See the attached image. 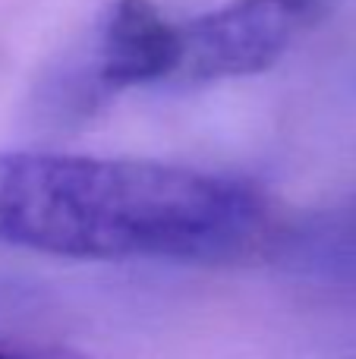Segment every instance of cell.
<instances>
[{
	"label": "cell",
	"mask_w": 356,
	"mask_h": 359,
	"mask_svg": "<svg viewBox=\"0 0 356 359\" xmlns=\"http://www.w3.org/2000/svg\"><path fill=\"white\" fill-rule=\"evenodd\" d=\"M0 359H92V356L76 347H67V344L0 334Z\"/></svg>",
	"instance_id": "277c9868"
},
{
	"label": "cell",
	"mask_w": 356,
	"mask_h": 359,
	"mask_svg": "<svg viewBox=\"0 0 356 359\" xmlns=\"http://www.w3.org/2000/svg\"><path fill=\"white\" fill-rule=\"evenodd\" d=\"M331 240L344 249H356V202L331 224Z\"/></svg>",
	"instance_id": "5b68a950"
},
{
	"label": "cell",
	"mask_w": 356,
	"mask_h": 359,
	"mask_svg": "<svg viewBox=\"0 0 356 359\" xmlns=\"http://www.w3.org/2000/svg\"><path fill=\"white\" fill-rule=\"evenodd\" d=\"M237 177L136 158L0 151V246L79 262H224L265 236Z\"/></svg>",
	"instance_id": "6da1fadb"
},
{
	"label": "cell",
	"mask_w": 356,
	"mask_h": 359,
	"mask_svg": "<svg viewBox=\"0 0 356 359\" xmlns=\"http://www.w3.org/2000/svg\"><path fill=\"white\" fill-rule=\"evenodd\" d=\"M177 67V22L155 0H114L98 44V82L130 88L167 82Z\"/></svg>",
	"instance_id": "3957f363"
},
{
	"label": "cell",
	"mask_w": 356,
	"mask_h": 359,
	"mask_svg": "<svg viewBox=\"0 0 356 359\" xmlns=\"http://www.w3.org/2000/svg\"><path fill=\"white\" fill-rule=\"evenodd\" d=\"M331 10V0H227L205 16L177 22L170 86L256 76L275 67Z\"/></svg>",
	"instance_id": "7a4b0ae2"
}]
</instances>
